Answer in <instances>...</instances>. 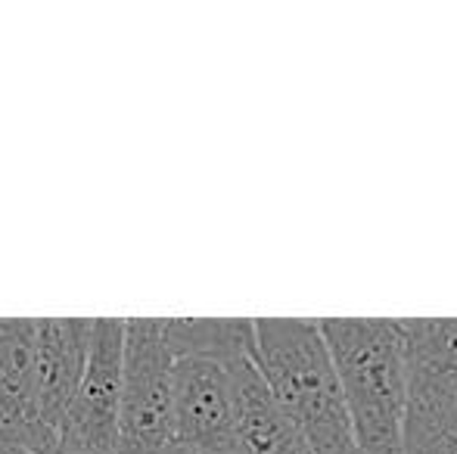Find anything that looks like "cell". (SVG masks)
Segmentation results:
<instances>
[{"mask_svg": "<svg viewBox=\"0 0 457 454\" xmlns=\"http://www.w3.org/2000/svg\"><path fill=\"white\" fill-rule=\"evenodd\" d=\"M259 367L312 454H361L343 380L314 318H255Z\"/></svg>", "mask_w": 457, "mask_h": 454, "instance_id": "obj_1", "label": "cell"}, {"mask_svg": "<svg viewBox=\"0 0 457 454\" xmlns=\"http://www.w3.org/2000/svg\"><path fill=\"white\" fill-rule=\"evenodd\" d=\"M361 454H402L411 358L395 318H320Z\"/></svg>", "mask_w": 457, "mask_h": 454, "instance_id": "obj_2", "label": "cell"}, {"mask_svg": "<svg viewBox=\"0 0 457 454\" xmlns=\"http://www.w3.org/2000/svg\"><path fill=\"white\" fill-rule=\"evenodd\" d=\"M175 442V355L162 318H128L119 454H159Z\"/></svg>", "mask_w": 457, "mask_h": 454, "instance_id": "obj_3", "label": "cell"}, {"mask_svg": "<svg viewBox=\"0 0 457 454\" xmlns=\"http://www.w3.org/2000/svg\"><path fill=\"white\" fill-rule=\"evenodd\" d=\"M128 318H96L91 361L60 433L66 454H119Z\"/></svg>", "mask_w": 457, "mask_h": 454, "instance_id": "obj_4", "label": "cell"}, {"mask_svg": "<svg viewBox=\"0 0 457 454\" xmlns=\"http://www.w3.org/2000/svg\"><path fill=\"white\" fill-rule=\"evenodd\" d=\"M0 451H60L37 411L35 318H0Z\"/></svg>", "mask_w": 457, "mask_h": 454, "instance_id": "obj_5", "label": "cell"}, {"mask_svg": "<svg viewBox=\"0 0 457 454\" xmlns=\"http://www.w3.org/2000/svg\"><path fill=\"white\" fill-rule=\"evenodd\" d=\"M234 374L218 358H175V442L234 454Z\"/></svg>", "mask_w": 457, "mask_h": 454, "instance_id": "obj_6", "label": "cell"}, {"mask_svg": "<svg viewBox=\"0 0 457 454\" xmlns=\"http://www.w3.org/2000/svg\"><path fill=\"white\" fill-rule=\"evenodd\" d=\"M96 318H41L37 321V411L60 445L79 386L91 361Z\"/></svg>", "mask_w": 457, "mask_h": 454, "instance_id": "obj_7", "label": "cell"}, {"mask_svg": "<svg viewBox=\"0 0 457 454\" xmlns=\"http://www.w3.org/2000/svg\"><path fill=\"white\" fill-rule=\"evenodd\" d=\"M234 374V454H312L295 420L280 408L259 358L230 361Z\"/></svg>", "mask_w": 457, "mask_h": 454, "instance_id": "obj_8", "label": "cell"}, {"mask_svg": "<svg viewBox=\"0 0 457 454\" xmlns=\"http://www.w3.org/2000/svg\"><path fill=\"white\" fill-rule=\"evenodd\" d=\"M402 454H457V405L436 370L411 367Z\"/></svg>", "mask_w": 457, "mask_h": 454, "instance_id": "obj_9", "label": "cell"}, {"mask_svg": "<svg viewBox=\"0 0 457 454\" xmlns=\"http://www.w3.org/2000/svg\"><path fill=\"white\" fill-rule=\"evenodd\" d=\"M162 334L175 358H259L255 321L249 318H162Z\"/></svg>", "mask_w": 457, "mask_h": 454, "instance_id": "obj_10", "label": "cell"}, {"mask_svg": "<svg viewBox=\"0 0 457 454\" xmlns=\"http://www.w3.org/2000/svg\"><path fill=\"white\" fill-rule=\"evenodd\" d=\"M411 367L457 374V318H404Z\"/></svg>", "mask_w": 457, "mask_h": 454, "instance_id": "obj_11", "label": "cell"}, {"mask_svg": "<svg viewBox=\"0 0 457 454\" xmlns=\"http://www.w3.org/2000/svg\"><path fill=\"white\" fill-rule=\"evenodd\" d=\"M159 454H203V451H196V449H190V445H181V442H171L169 449H162Z\"/></svg>", "mask_w": 457, "mask_h": 454, "instance_id": "obj_12", "label": "cell"}, {"mask_svg": "<svg viewBox=\"0 0 457 454\" xmlns=\"http://www.w3.org/2000/svg\"><path fill=\"white\" fill-rule=\"evenodd\" d=\"M445 376V386H448V395H452V401L457 405V374H442Z\"/></svg>", "mask_w": 457, "mask_h": 454, "instance_id": "obj_13", "label": "cell"}, {"mask_svg": "<svg viewBox=\"0 0 457 454\" xmlns=\"http://www.w3.org/2000/svg\"><path fill=\"white\" fill-rule=\"evenodd\" d=\"M0 454H31V451H0Z\"/></svg>", "mask_w": 457, "mask_h": 454, "instance_id": "obj_14", "label": "cell"}, {"mask_svg": "<svg viewBox=\"0 0 457 454\" xmlns=\"http://www.w3.org/2000/svg\"><path fill=\"white\" fill-rule=\"evenodd\" d=\"M56 454H66V451H56Z\"/></svg>", "mask_w": 457, "mask_h": 454, "instance_id": "obj_15", "label": "cell"}]
</instances>
